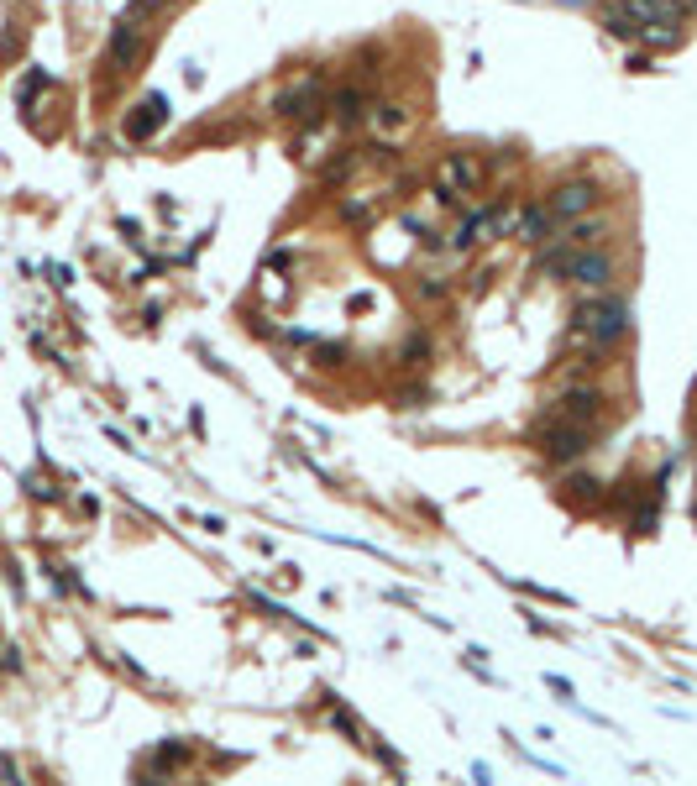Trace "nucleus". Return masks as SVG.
<instances>
[{
	"label": "nucleus",
	"instance_id": "obj_13",
	"mask_svg": "<svg viewBox=\"0 0 697 786\" xmlns=\"http://www.w3.org/2000/svg\"><path fill=\"white\" fill-rule=\"evenodd\" d=\"M608 237V215H576L572 220V231H567V246H598Z\"/></svg>",
	"mask_w": 697,
	"mask_h": 786
},
{
	"label": "nucleus",
	"instance_id": "obj_3",
	"mask_svg": "<svg viewBox=\"0 0 697 786\" xmlns=\"http://www.w3.org/2000/svg\"><path fill=\"white\" fill-rule=\"evenodd\" d=\"M535 441H541V451H546V461H582L587 456V446H593V435H587V424H572V420H561V424H541L535 430Z\"/></svg>",
	"mask_w": 697,
	"mask_h": 786
},
{
	"label": "nucleus",
	"instance_id": "obj_22",
	"mask_svg": "<svg viewBox=\"0 0 697 786\" xmlns=\"http://www.w3.org/2000/svg\"><path fill=\"white\" fill-rule=\"evenodd\" d=\"M163 5H174V0H137V11H163Z\"/></svg>",
	"mask_w": 697,
	"mask_h": 786
},
{
	"label": "nucleus",
	"instance_id": "obj_23",
	"mask_svg": "<svg viewBox=\"0 0 697 786\" xmlns=\"http://www.w3.org/2000/svg\"><path fill=\"white\" fill-rule=\"evenodd\" d=\"M693 514H697V504H693Z\"/></svg>",
	"mask_w": 697,
	"mask_h": 786
},
{
	"label": "nucleus",
	"instance_id": "obj_17",
	"mask_svg": "<svg viewBox=\"0 0 697 786\" xmlns=\"http://www.w3.org/2000/svg\"><path fill=\"white\" fill-rule=\"evenodd\" d=\"M341 215H346V220H372V215H378V200H346Z\"/></svg>",
	"mask_w": 697,
	"mask_h": 786
},
{
	"label": "nucleus",
	"instance_id": "obj_20",
	"mask_svg": "<svg viewBox=\"0 0 697 786\" xmlns=\"http://www.w3.org/2000/svg\"><path fill=\"white\" fill-rule=\"evenodd\" d=\"M635 530H639V535H656V509H639V514H635Z\"/></svg>",
	"mask_w": 697,
	"mask_h": 786
},
{
	"label": "nucleus",
	"instance_id": "obj_14",
	"mask_svg": "<svg viewBox=\"0 0 697 786\" xmlns=\"http://www.w3.org/2000/svg\"><path fill=\"white\" fill-rule=\"evenodd\" d=\"M550 226H556L550 205H524V210H519V237H524V242H546Z\"/></svg>",
	"mask_w": 697,
	"mask_h": 786
},
{
	"label": "nucleus",
	"instance_id": "obj_15",
	"mask_svg": "<svg viewBox=\"0 0 697 786\" xmlns=\"http://www.w3.org/2000/svg\"><path fill=\"white\" fill-rule=\"evenodd\" d=\"M331 111H335V121H341V126H357V121H362V116H367V100H362V90H357V85H346V90H335Z\"/></svg>",
	"mask_w": 697,
	"mask_h": 786
},
{
	"label": "nucleus",
	"instance_id": "obj_21",
	"mask_svg": "<svg viewBox=\"0 0 697 786\" xmlns=\"http://www.w3.org/2000/svg\"><path fill=\"white\" fill-rule=\"evenodd\" d=\"M593 487H598L593 478H576V483H567V493H576V498H593Z\"/></svg>",
	"mask_w": 697,
	"mask_h": 786
},
{
	"label": "nucleus",
	"instance_id": "obj_5",
	"mask_svg": "<svg viewBox=\"0 0 697 786\" xmlns=\"http://www.w3.org/2000/svg\"><path fill=\"white\" fill-rule=\"evenodd\" d=\"M608 11H619L624 22H635V27H676L687 11H682V0H613Z\"/></svg>",
	"mask_w": 697,
	"mask_h": 786
},
{
	"label": "nucleus",
	"instance_id": "obj_18",
	"mask_svg": "<svg viewBox=\"0 0 697 786\" xmlns=\"http://www.w3.org/2000/svg\"><path fill=\"white\" fill-rule=\"evenodd\" d=\"M415 289H420V299H446V283H441L435 272H424V278L415 283Z\"/></svg>",
	"mask_w": 697,
	"mask_h": 786
},
{
	"label": "nucleus",
	"instance_id": "obj_7",
	"mask_svg": "<svg viewBox=\"0 0 697 786\" xmlns=\"http://www.w3.org/2000/svg\"><path fill=\"white\" fill-rule=\"evenodd\" d=\"M550 415H561V420H572V424H593L598 415H603V393L598 389H567L556 404H550Z\"/></svg>",
	"mask_w": 697,
	"mask_h": 786
},
{
	"label": "nucleus",
	"instance_id": "obj_9",
	"mask_svg": "<svg viewBox=\"0 0 697 786\" xmlns=\"http://www.w3.org/2000/svg\"><path fill=\"white\" fill-rule=\"evenodd\" d=\"M163 121H168V100L152 94V100H142V105L126 116V137H131V142H147L152 131H163Z\"/></svg>",
	"mask_w": 697,
	"mask_h": 786
},
{
	"label": "nucleus",
	"instance_id": "obj_4",
	"mask_svg": "<svg viewBox=\"0 0 697 786\" xmlns=\"http://www.w3.org/2000/svg\"><path fill=\"white\" fill-rule=\"evenodd\" d=\"M320 74H304V79H294V85H283V90L273 94V116H283V121H309V116H320Z\"/></svg>",
	"mask_w": 697,
	"mask_h": 786
},
{
	"label": "nucleus",
	"instance_id": "obj_8",
	"mask_svg": "<svg viewBox=\"0 0 697 786\" xmlns=\"http://www.w3.org/2000/svg\"><path fill=\"white\" fill-rule=\"evenodd\" d=\"M367 126H372L378 142H398V137L409 131V111H404L398 100H378V105L367 111Z\"/></svg>",
	"mask_w": 697,
	"mask_h": 786
},
{
	"label": "nucleus",
	"instance_id": "obj_10",
	"mask_svg": "<svg viewBox=\"0 0 697 786\" xmlns=\"http://www.w3.org/2000/svg\"><path fill=\"white\" fill-rule=\"evenodd\" d=\"M441 183H451L461 194H472L478 183H483V163L472 157V152H446V163H441Z\"/></svg>",
	"mask_w": 697,
	"mask_h": 786
},
{
	"label": "nucleus",
	"instance_id": "obj_1",
	"mask_svg": "<svg viewBox=\"0 0 697 786\" xmlns=\"http://www.w3.org/2000/svg\"><path fill=\"white\" fill-rule=\"evenodd\" d=\"M572 331L587 335L593 346H613V341L630 335V309H624L619 299H587V304H576Z\"/></svg>",
	"mask_w": 697,
	"mask_h": 786
},
{
	"label": "nucleus",
	"instance_id": "obj_19",
	"mask_svg": "<svg viewBox=\"0 0 697 786\" xmlns=\"http://www.w3.org/2000/svg\"><path fill=\"white\" fill-rule=\"evenodd\" d=\"M603 22H608V31H613V37H635V22H624V16H619V11H608V16H603Z\"/></svg>",
	"mask_w": 697,
	"mask_h": 786
},
{
	"label": "nucleus",
	"instance_id": "obj_2",
	"mask_svg": "<svg viewBox=\"0 0 697 786\" xmlns=\"http://www.w3.org/2000/svg\"><path fill=\"white\" fill-rule=\"evenodd\" d=\"M567 278H572L576 289H587V294H603L608 283H613V257H608L603 246H576L567 252Z\"/></svg>",
	"mask_w": 697,
	"mask_h": 786
},
{
	"label": "nucleus",
	"instance_id": "obj_12",
	"mask_svg": "<svg viewBox=\"0 0 697 786\" xmlns=\"http://www.w3.org/2000/svg\"><path fill=\"white\" fill-rule=\"evenodd\" d=\"M137 48H142V31H137V22H131V16H126V22H116V27H111V48H105L111 68H126V63L137 58Z\"/></svg>",
	"mask_w": 697,
	"mask_h": 786
},
{
	"label": "nucleus",
	"instance_id": "obj_11",
	"mask_svg": "<svg viewBox=\"0 0 697 786\" xmlns=\"http://www.w3.org/2000/svg\"><path fill=\"white\" fill-rule=\"evenodd\" d=\"M509 226V210L498 205V210H478L467 226H461V237H456V246H478V242H493L498 231Z\"/></svg>",
	"mask_w": 697,
	"mask_h": 786
},
{
	"label": "nucleus",
	"instance_id": "obj_6",
	"mask_svg": "<svg viewBox=\"0 0 697 786\" xmlns=\"http://www.w3.org/2000/svg\"><path fill=\"white\" fill-rule=\"evenodd\" d=\"M598 183H587V179H572V183H561V189H550V215L556 220H576V215H587V210H598Z\"/></svg>",
	"mask_w": 697,
	"mask_h": 786
},
{
	"label": "nucleus",
	"instance_id": "obj_16",
	"mask_svg": "<svg viewBox=\"0 0 697 786\" xmlns=\"http://www.w3.org/2000/svg\"><path fill=\"white\" fill-rule=\"evenodd\" d=\"M357 163H362V152H352V147H346V152H335L331 163H326V168H320V179H326V183L346 179V174H352V168H357Z\"/></svg>",
	"mask_w": 697,
	"mask_h": 786
}]
</instances>
